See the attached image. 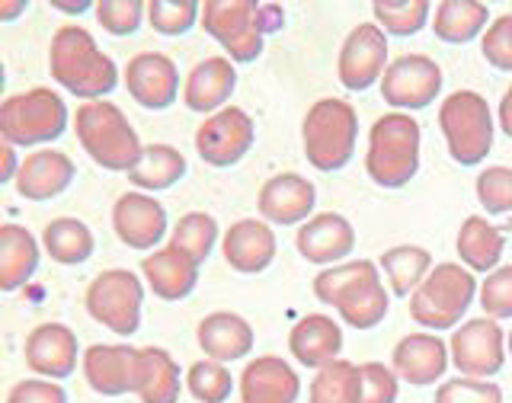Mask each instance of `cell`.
Wrapping results in <instances>:
<instances>
[{"instance_id":"1","label":"cell","mask_w":512,"mask_h":403,"mask_svg":"<svg viewBox=\"0 0 512 403\" xmlns=\"http://www.w3.org/2000/svg\"><path fill=\"white\" fill-rule=\"evenodd\" d=\"M48 71L64 90H71L80 100H103L116 90L119 68L84 26H61L48 48Z\"/></svg>"},{"instance_id":"2","label":"cell","mask_w":512,"mask_h":403,"mask_svg":"<svg viewBox=\"0 0 512 403\" xmlns=\"http://www.w3.org/2000/svg\"><path fill=\"white\" fill-rule=\"evenodd\" d=\"M314 295L340 311V317L356 330H375L388 314V292L372 260L324 269L314 279Z\"/></svg>"},{"instance_id":"3","label":"cell","mask_w":512,"mask_h":403,"mask_svg":"<svg viewBox=\"0 0 512 403\" xmlns=\"http://www.w3.org/2000/svg\"><path fill=\"white\" fill-rule=\"evenodd\" d=\"M77 141L93 157V164L112 173H132L144 154L138 132L116 103H84L77 109Z\"/></svg>"},{"instance_id":"4","label":"cell","mask_w":512,"mask_h":403,"mask_svg":"<svg viewBox=\"0 0 512 403\" xmlns=\"http://www.w3.org/2000/svg\"><path fill=\"white\" fill-rule=\"evenodd\" d=\"M365 170L384 189L407 186L420 170V122L407 112L381 116L368 135Z\"/></svg>"},{"instance_id":"5","label":"cell","mask_w":512,"mask_h":403,"mask_svg":"<svg viewBox=\"0 0 512 403\" xmlns=\"http://www.w3.org/2000/svg\"><path fill=\"white\" fill-rule=\"evenodd\" d=\"M356 138H359V116L346 100H317L301 125V141H304V157L308 164L333 173L343 170L352 154H356Z\"/></svg>"},{"instance_id":"6","label":"cell","mask_w":512,"mask_h":403,"mask_svg":"<svg viewBox=\"0 0 512 403\" xmlns=\"http://www.w3.org/2000/svg\"><path fill=\"white\" fill-rule=\"evenodd\" d=\"M68 128V106L48 87L7 96L0 106V135L13 148H32L64 135Z\"/></svg>"},{"instance_id":"7","label":"cell","mask_w":512,"mask_h":403,"mask_svg":"<svg viewBox=\"0 0 512 403\" xmlns=\"http://www.w3.org/2000/svg\"><path fill=\"white\" fill-rule=\"evenodd\" d=\"M439 125L448 141V154L461 167H477L493 148V116L490 106L474 90L452 93L439 109Z\"/></svg>"},{"instance_id":"8","label":"cell","mask_w":512,"mask_h":403,"mask_svg":"<svg viewBox=\"0 0 512 403\" xmlns=\"http://www.w3.org/2000/svg\"><path fill=\"white\" fill-rule=\"evenodd\" d=\"M474 292L477 282L471 276V269H461L458 263H442L413 292L410 314L416 324H423L429 330H452L464 317V311L471 308Z\"/></svg>"},{"instance_id":"9","label":"cell","mask_w":512,"mask_h":403,"mask_svg":"<svg viewBox=\"0 0 512 403\" xmlns=\"http://www.w3.org/2000/svg\"><path fill=\"white\" fill-rule=\"evenodd\" d=\"M202 29L218 39L237 64H250L263 52L260 4L253 0H205Z\"/></svg>"},{"instance_id":"10","label":"cell","mask_w":512,"mask_h":403,"mask_svg":"<svg viewBox=\"0 0 512 403\" xmlns=\"http://www.w3.org/2000/svg\"><path fill=\"white\" fill-rule=\"evenodd\" d=\"M141 301H144V288L135 272L128 269H106L87 288L90 317L119 336H132L138 330Z\"/></svg>"},{"instance_id":"11","label":"cell","mask_w":512,"mask_h":403,"mask_svg":"<svg viewBox=\"0 0 512 403\" xmlns=\"http://www.w3.org/2000/svg\"><path fill=\"white\" fill-rule=\"evenodd\" d=\"M256 125L240 106H224L196 132V151L208 167H234L253 148Z\"/></svg>"},{"instance_id":"12","label":"cell","mask_w":512,"mask_h":403,"mask_svg":"<svg viewBox=\"0 0 512 403\" xmlns=\"http://www.w3.org/2000/svg\"><path fill=\"white\" fill-rule=\"evenodd\" d=\"M442 90V68L426 55H404L388 64L381 96L394 109H426Z\"/></svg>"},{"instance_id":"13","label":"cell","mask_w":512,"mask_h":403,"mask_svg":"<svg viewBox=\"0 0 512 403\" xmlns=\"http://www.w3.org/2000/svg\"><path fill=\"white\" fill-rule=\"evenodd\" d=\"M503 330L493 317L468 320L461 330L452 336V362L461 375L468 378H490L503 368L506 362V346H503Z\"/></svg>"},{"instance_id":"14","label":"cell","mask_w":512,"mask_h":403,"mask_svg":"<svg viewBox=\"0 0 512 403\" xmlns=\"http://www.w3.org/2000/svg\"><path fill=\"white\" fill-rule=\"evenodd\" d=\"M388 64V39L378 23H362L346 36L340 48V84L346 90H368L378 77H384Z\"/></svg>"},{"instance_id":"15","label":"cell","mask_w":512,"mask_h":403,"mask_svg":"<svg viewBox=\"0 0 512 403\" xmlns=\"http://www.w3.org/2000/svg\"><path fill=\"white\" fill-rule=\"evenodd\" d=\"M125 87L132 100L144 109H167L180 96V71L173 58L160 52H141L128 61L125 68Z\"/></svg>"},{"instance_id":"16","label":"cell","mask_w":512,"mask_h":403,"mask_svg":"<svg viewBox=\"0 0 512 403\" xmlns=\"http://www.w3.org/2000/svg\"><path fill=\"white\" fill-rule=\"evenodd\" d=\"M112 228L132 250H151L167 234V212L157 199L144 192H125L112 208Z\"/></svg>"},{"instance_id":"17","label":"cell","mask_w":512,"mask_h":403,"mask_svg":"<svg viewBox=\"0 0 512 403\" xmlns=\"http://www.w3.org/2000/svg\"><path fill=\"white\" fill-rule=\"evenodd\" d=\"M295 244L308 263L327 266V263L346 260V256L356 250V231H352V224L343 215L320 212L301 224Z\"/></svg>"},{"instance_id":"18","label":"cell","mask_w":512,"mask_h":403,"mask_svg":"<svg viewBox=\"0 0 512 403\" xmlns=\"http://www.w3.org/2000/svg\"><path fill=\"white\" fill-rule=\"evenodd\" d=\"M87 384L103 397L135 394L138 381V349L132 346H90L84 352Z\"/></svg>"},{"instance_id":"19","label":"cell","mask_w":512,"mask_h":403,"mask_svg":"<svg viewBox=\"0 0 512 403\" xmlns=\"http://www.w3.org/2000/svg\"><path fill=\"white\" fill-rule=\"evenodd\" d=\"M26 365L36 375L58 381L77 368V336L64 324H42L26 336Z\"/></svg>"},{"instance_id":"20","label":"cell","mask_w":512,"mask_h":403,"mask_svg":"<svg viewBox=\"0 0 512 403\" xmlns=\"http://www.w3.org/2000/svg\"><path fill=\"white\" fill-rule=\"evenodd\" d=\"M74 160L64 151H36L16 173V192L29 202H48L74 183Z\"/></svg>"},{"instance_id":"21","label":"cell","mask_w":512,"mask_h":403,"mask_svg":"<svg viewBox=\"0 0 512 403\" xmlns=\"http://www.w3.org/2000/svg\"><path fill=\"white\" fill-rule=\"evenodd\" d=\"M221 250L231 269L253 276V272L269 269V263L276 260V234H272L266 221L244 218L228 228Z\"/></svg>"},{"instance_id":"22","label":"cell","mask_w":512,"mask_h":403,"mask_svg":"<svg viewBox=\"0 0 512 403\" xmlns=\"http://www.w3.org/2000/svg\"><path fill=\"white\" fill-rule=\"evenodd\" d=\"M314 183L298 173H279L260 189V215L272 224H298L314 212Z\"/></svg>"},{"instance_id":"23","label":"cell","mask_w":512,"mask_h":403,"mask_svg":"<svg viewBox=\"0 0 512 403\" xmlns=\"http://www.w3.org/2000/svg\"><path fill=\"white\" fill-rule=\"evenodd\" d=\"M298 394V375L276 356L253 359L240 375V403H295Z\"/></svg>"},{"instance_id":"24","label":"cell","mask_w":512,"mask_h":403,"mask_svg":"<svg viewBox=\"0 0 512 403\" xmlns=\"http://www.w3.org/2000/svg\"><path fill=\"white\" fill-rule=\"evenodd\" d=\"M445 368H448V349L439 336L413 333L394 346V372L407 384H416V388L436 384L445 375Z\"/></svg>"},{"instance_id":"25","label":"cell","mask_w":512,"mask_h":403,"mask_svg":"<svg viewBox=\"0 0 512 403\" xmlns=\"http://www.w3.org/2000/svg\"><path fill=\"white\" fill-rule=\"evenodd\" d=\"M141 272H144V279H148L151 292L164 301L189 298L192 288L199 282V263L176 247H164V250H154L151 256H144Z\"/></svg>"},{"instance_id":"26","label":"cell","mask_w":512,"mask_h":403,"mask_svg":"<svg viewBox=\"0 0 512 403\" xmlns=\"http://www.w3.org/2000/svg\"><path fill=\"white\" fill-rule=\"evenodd\" d=\"M237 87V71L231 58H205L196 68L189 71L186 87H183V100L192 112H221V106L231 100V93Z\"/></svg>"},{"instance_id":"27","label":"cell","mask_w":512,"mask_h":403,"mask_svg":"<svg viewBox=\"0 0 512 403\" xmlns=\"http://www.w3.org/2000/svg\"><path fill=\"white\" fill-rule=\"evenodd\" d=\"M196 336L205 356L221 365L244 359L253 349V327L240 314H231V311L208 314L199 324Z\"/></svg>"},{"instance_id":"28","label":"cell","mask_w":512,"mask_h":403,"mask_svg":"<svg viewBox=\"0 0 512 403\" xmlns=\"http://www.w3.org/2000/svg\"><path fill=\"white\" fill-rule=\"evenodd\" d=\"M288 349H292V356L304 368H324L340 356L343 330L327 314H308L304 320H298L292 336H288Z\"/></svg>"},{"instance_id":"29","label":"cell","mask_w":512,"mask_h":403,"mask_svg":"<svg viewBox=\"0 0 512 403\" xmlns=\"http://www.w3.org/2000/svg\"><path fill=\"white\" fill-rule=\"evenodd\" d=\"M39 269V244L20 224L0 228V288L16 292Z\"/></svg>"},{"instance_id":"30","label":"cell","mask_w":512,"mask_h":403,"mask_svg":"<svg viewBox=\"0 0 512 403\" xmlns=\"http://www.w3.org/2000/svg\"><path fill=\"white\" fill-rule=\"evenodd\" d=\"M135 394L141 397V403H176V397H180V368L170 359V352L157 346L138 349Z\"/></svg>"},{"instance_id":"31","label":"cell","mask_w":512,"mask_h":403,"mask_svg":"<svg viewBox=\"0 0 512 403\" xmlns=\"http://www.w3.org/2000/svg\"><path fill=\"white\" fill-rule=\"evenodd\" d=\"M506 247V234L493 228L487 218H468L458 231V256L471 272H487L496 269Z\"/></svg>"},{"instance_id":"32","label":"cell","mask_w":512,"mask_h":403,"mask_svg":"<svg viewBox=\"0 0 512 403\" xmlns=\"http://www.w3.org/2000/svg\"><path fill=\"white\" fill-rule=\"evenodd\" d=\"M186 176V157L173 144H148L138 167L128 173V183L148 192H164Z\"/></svg>"},{"instance_id":"33","label":"cell","mask_w":512,"mask_h":403,"mask_svg":"<svg viewBox=\"0 0 512 403\" xmlns=\"http://www.w3.org/2000/svg\"><path fill=\"white\" fill-rule=\"evenodd\" d=\"M42 244H45V253L52 256L55 263L61 266H80L87 263L93 256V247L96 240L90 234V228L84 221L77 218H55L45 224L42 231Z\"/></svg>"},{"instance_id":"34","label":"cell","mask_w":512,"mask_h":403,"mask_svg":"<svg viewBox=\"0 0 512 403\" xmlns=\"http://www.w3.org/2000/svg\"><path fill=\"white\" fill-rule=\"evenodd\" d=\"M487 16V4H477V0H442L432 29H436V39L461 45L480 36V29L487 26Z\"/></svg>"},{"instance_id":"35","label":"cell","mask_w":512,"mask_h":403,"mask_svg":"<svg viewBox=\"0 0 512 403\" xmlns=\"http://www.w3.org/2000/svg\"><path fill=\"white\" fill-rule=\"evenodd\" d=\"M381 269L391 282V292L410 298L432 272V256L423 247H394L381 253Z\"/></svg>"},{"instance_id":"36","label":"cell","mask_w":512,"mask_h":403,"mask_svg":"<svg viewBox=\"0 0 512 403\" xmlns=\"http://www.w3.org/2000/svg\"><path fill=\"white\" fill-rule=\"evenodd\" d=\"M362 397V365L336 359L317 368L311 381V403H359Z\"/></svg>"},{"instance_id":"37","label":"cell","mask_w":512,"mask_h":403,"mask_svg":"<svg viewBox=\"0 0 512 403\" xmlns=\"http://www.w3.org/2000/svg\"><path fill=\"white\" fill-rule=\"evenodd\" d=\"M215 244H218V221L205 212L183 215L180 221H176L173 237H170V247L183 250L196 263L208 260V253L215 250Z\"/></svg>"},{"instance_id":"38","label":"cell","mask_w":512,"mask_h":403,"mask_svg":"<svg viewBox=\"0 0 512 403\" xmlns=\"http://www.w3.org/2000/svg\"><path fill=\"white\" fill-rule=\"evenodd\" d=\"M372 13L391 36H416L429 20V4L426 0H375Z\"/></svg>"},{"instance_id":"39","label":"cell","mask_w":512,"mask_h":403,"mask_svg":"<svg viewBox=\"0 0 512 403\" xmlns=\"http://www.w3.org/2000/svg\"><path fill=\"white\" fill-rule=\"evenodd\" d=\"M186 388L199 403H224L234 391V378L221 362H196L186 375Z\"/></svg>"},{"instance_id":"40","label":"cell","mask_w":512,"mask_h":403,"mask_svg":"<svg viewBox=\"0 0 512 403\" xmlns=\"http://www.w3.org/2000/svg\"><path fill=\"white\" fill-rule=\"evenodd\" d=\"M148 20L160 36H183L196 26V20H202V7L196 0H151Z\"/></svg>"},{"instance_id":"41","label":"cell","mask_w":512,"mask_h":403,"mask_svg":"<svg viewBox=\"0 0 512 403\" xmlns=\"http://www.w3.org/2000/svg\"><path fill=\"white\" fill-rule=\"evenodd\" d=\"M144 13H148V4H141V0H103V4H96V20L109 36H132L141 26Z\"/></svg>"},{"instance_id":"42","label":"cell","mask_w":512,"mask_h":403,"mask_svg":"<svg viewBox=\"0 0 512 403\" xmlns=\"http://www.w3.org/2000/svg\"><path fill=\"white\" fill-rule=\"evenodd\" d=\"M477 199L490 215L512 212V170L506 167H487L477 176Z\"/></svg>"},{"instance_id":"43","label":"cell","mask_w":512,"mask_h":403,"mask_svg":"<svg viewBox=\"0 0 512 403\" xmlns=\"http://www.w3.org/2000/svg\"><path fill=\"white\" fill-rule=\"evenodd\" d=\"M436 403H503V391L484 378H455L436 391Z\"/></svg>"},{"instance_id":"44","label":"cell","mask_w":512,"mask_h":403,"mask_svg":"<svg viewBox=\"0 0 512 403\" xmlns=\"http://www.w3.org/2000/svg\"><path fill=\"white\" fill-rule=\"evenodd\" d=\"M480 304H484L487 317L493 320L512 317V266L490 272L487 282L480 285Z\"/></svg>"},{"instance_id":"45","label":"cell","mask_w":512,"mask_h":403,"mask_svg":"<svg viewBox=\"0 0 512 403\" xmlns=\"http://www.w3.org/2000/svg\"><path fill=\"white\" fill-rule=\"evenodd\" d=\"M397 400V375L381 362L362 365V397L359 403H394Z\"/></svg>"},{"instance_id":"46","label":"cell","mask_w":512,"mask_h":403,"mask_svg":"<svg viewBox=\"0 0 512 403\" xmlns=\"http://www.w3.org/2000/svg\"><path fill=\"white\" fill-rule=\"evenodd\" d=\"M484 58L500 71H512V13H503L500 20L484 36Z\"/></svg>"},{"instance_id":"47","label":"cell","mask_w":512,"mask_h":403,"mask_svg":"<svg viewBox=\"0 0 512 403\" xmlns=\"http://www.w3.org/2000/svg\"><path fill=\"white\" fill-rule=\"evenodd\" d=\"M7 403H68V394L48 378H29V381L13 384Z\"/></svg>"},{"instance_id":"48","label":"cell","mask_w":512,"mask_h":403,"mask_svg":"<svg viewBox=\"0 0 512 403\" xmlns=\"http://www.w3.org/2000/svg\"><path fill=\"white\" fill-rule=\"evenodd\" d=\"M0 160H4V167H0V183H10L16 180V173H20V160H16V151H13V144L4 141V148H0Z\"/></svg>"},{"instance_id":"49","label":"cell","mask_w":512,"mask_h":403,"mask_svg":"<svg viewBox=\"0 0 512 403\" xmlns=\"http://www.w3.org/2000/svg\"><path fill=\"white\" fill-rule=\"evenodd\" d=\"M500 125H503V132L512 138V84L503 93V103H500Z\"/></svg>"},{"instance_id":"50","label":"cell","mask_w":512,"mask_h":403,"mask_svg":"<svg viewBox=\"0 0 512 403\" xmlns=\"http://www.w3.org/2000/svg\"><path fill=\"white\" fill-rule=\"evenodd\" d=\"M29 4L20 0V4H7V0H0V20H13V16H20Z\"/></svg>"},{"instance_id":"51","label":"cell","mask_w":512,"mask_h":403,"mask_svg":"<svg viewBox=\"0 0 512 403\" xmlns=\"http://www.w3.org/2000/svg\"><path fill=\"white\" fill-rule=\"evenodd\" d=\"M509 352H512V333H509Z\"/></svg>"}]
</instances>
